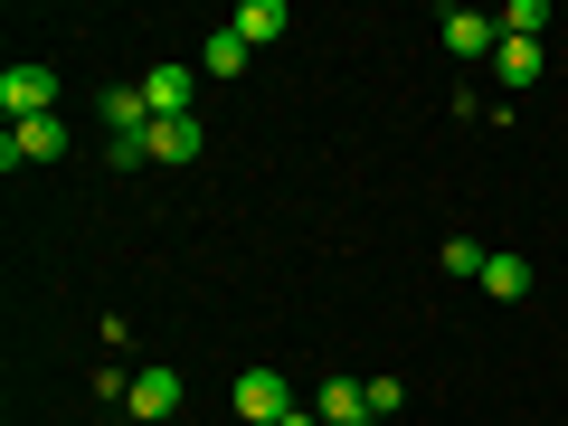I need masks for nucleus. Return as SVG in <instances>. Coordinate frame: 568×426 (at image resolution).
<instances>
[{
  "label": "nucleus",
  "mask_w": 568,
  "mask_h": 426,
  "mask_svg": "<svg viewBox=\"0 0 568 426\" xmlns=\"http://www.w3.org/2000/svg\"><path fill=\"white\" fill-rule=\"evenodd\" d=\"M0 104H10V123H39V114H58V67H39V58L0 67Z\"/></svg>",
  "instance_id": "f257e3e1"
},
{
  "label": "nucleus",
  "mask_w": 568,
  "mask_h": 426,
  "mask_svg": "<svg viewBox=\"0 0 568 426\" xmlns=\"http://www.w3.org/2000/svg\"><path fill=\"white\" fill-rule=\"evenodd\" d=\"M20 162H67V114H39V123L0 133V171H20Z\"/></svg>",
  "instance_id": "f03ea898"
},
{
  "label": "nucleus",
  "mask_w": 568,
  "mask_h": 426,
  "mask_svg": "<svg viewBox=\"0 0 568 426\" xmlns=\"http://www.w3.org/2000/svg\"><path fill=\"white\" fill-rule=\"evenodd\" d=\"M237 417H246V426H284V417H294L284 369H237Z\"/></svg>",
  "instance_id": "7ed1b4c3"
},
{
  "label": "nucleus",
  "mask_w": 568,
  "mask_h": 426,
  "mask_svg": "<svg viewBox=\"0 0 568 426\" xmlns=\"http://www.w3.org/2000/svg\"><path fill=\"white\" fill-rule=\"evenodd\" d=\"M190 95H200V67H181V58L142 67V104H152V123H162V114H190Z\"/></svg>",
  "instance_id": "20e7f679"
},
{
  "label": "nucleus",
  "mask_w": 568,
  "mask_h": 426,
  "mask_svg": "<svg viewBox=\"0 0 568 426\" xmlns=\"http://www.w3.org/2000/svg\"><path fill=\"white\" fill-rule=\"evenodd\" d=\"M436 39H446L465 67H474V58L493 67V48H503V20H484V10H446V20H436Z\"/></svg>",
  "instance_id": "39448f33"
},
{
  "label": "nucleus",
  "mask_w": 568,
  "mask_h": 426,
  "mask_svg": "<svg viewBox=\"0 0 568 426\" xmlns=\"http://www.w3.org/2000/svg\"><path fill=\"white\" fill-rule=\"evenodd\" d=\"M200 114H162V123H152V133H142V152H152V162H171V171H181V162H200Z\"/></svg>",
  "instance_id": "423d86ee"
},
{
  "label": "nucleus",
  "mask_w": 568,
  "mask_h": 426,
  "mask_svg": "<svg viewBox=\"0 0 568 426\" xmlns=\"http://www.w3.org/2000/svg\"><path fill=\"white\" fill-rule=\"evenodd\" d=\"M95 114L114 123V142H133V133H152V104H142V85H104V95H95Z\"/></svg>",
  "instance_id": "0eeeda50"
},
{
  "label": "nucleus",
  "mask_w": 568,
  "mask_h": 426,
  "mask_svg": "<svg viewBox=\"0 0 568 426\" xmlns=\"http://www.w3.org/2000/svg\"><path fill=\"white\" fill-rule=\"evenodd\" d=\"M313 417H323V426H369V388H361V379H323Z\"/></svg>",
  "instance_id": "6e6552de"
},
{
  "label": "nucleus",
  "mask_w": 568,
  "mask_h": 426,
  "mask_svg": "<svg viewBox=\"0 0 568 426\" xmlns=\"http://www.w3.org/2000/svg\"><path fill=\"white\" fill-rule=\"evenodd\" d=\"M133 417H171V407H181V369H133Z\"/></svg>",
  "instance_id": "1a4fd4ad"
},
{
  "label": "nucleus",
  "mask_w": 568,
  "mask_h": 426,
  "mask_svg": "<svg viewBox=\"0 0 568 426\" xmlns=\"http://www.w3.org/2000/svg\"><path fill=\"white\" fill-rule=\"evenodd\" d=\"M493 77H503L511 95H521V85H540V39H503V48H493Z\"/></svg>",
  "instance_id": "9d476101"
},
{
  "label": "nucleus",
  "mask_w": 568,
  "mask_h": 426,
  "mask_svg": "<svg viewBox=\"0 0 568 426\" xmlns=\"http://www.w3.org/2000/svg\"><path fill=\"white\" fill-rule=\"evenodd\" d=\"M530 284H540V275H530V256H484V294H493V304H521Z\"/></svg>",
  "instance_id": "9b49d317"
},
{
  "label": "nucleus",
  "mask_w": 568,
  "mask_h": 426,
  "mask_svg": "<svg viewBox=\"0 0 568 426\" xmlns=\"http://www.w3.org/2000/svg\"><path fill=\"white\" fill-rule=\"evenodd\" d=\"M284 29H294V10H284V0H246V10H237V39H246V48L284 39Z\"/></svg>",
  "instance_id": "f8f14e48"
},
{
  "label": "nucleus",
  "mask_w": 568,
  "mask_h": 426,
  "mask_svg": "<svg viewBox=\"0 0 568 426\" xmlns=\"http://www.w3.org/2000/svg\"><path fill=\"white\" fill-rule=\"evenodd\" d=\"M237 67H246V39H237V29H219V39L200 48V77H237Z\"/></svg>",
  "instance_id": "ddd939ff"
},
{
  "label": "nucleus",
  "mask_w": 568,
  "mask_h": 426,
  "mask_svg": "<svg viewBox=\"0 0 568 426\" xmlns=\"http://www.w3.org/2000/svg\"><path fill=\"white\" fill-rule=\"evenodd\" d=\"M484 256H493V246H474V237H446V246H436V265L465 275V284H484Z\"/></svg>",
  "instance_id": "4468645a"
},
{
  "label": "nucleus",
  "mask_w": 568,
  "mask_h": 426,
  "mask_svg": "<svg viewBox=\"0 0 568 426\" xmlns=\"http://www.w3.org/2000/svg\"><path fill=\"white\" fill-rule=\"evenodd\" d=\"M540 29H549L540 0H511V10H503V39H540Z\"/></svg>",
  "instance_id": "2eb2a0df"
},
{
  "label": "nucleus",
  "mask_w": 568,
  "mask_h": 426,
  "mask_svg": "<svg viewBox=\"0 0 568 426\" xmlns=\"http://www.w3.org/2000/svg\"><path fill=\"white\" fill-rule=\"evenodd\" d=\"M361 388H369V417H398V407H407L398 379H361Z\"/></svg>",
  "instance_id": "dca6fc26"
},
{
  "label": "nucleus",
  "mask_w": 568,
  "mask_h": 426,
  "mask_svg": "<svg viewBox=\"0 0 568 426\" xmlns=\"http://www.w3.org/2000/svg\"><path fill=\"white\" fill-rule=\"evenodd\" d=\"M284 426H323V417H313V407H294V417H284Z\"/></svg>",
  "instance_id": "f3484780"
}]
</instances>
